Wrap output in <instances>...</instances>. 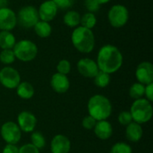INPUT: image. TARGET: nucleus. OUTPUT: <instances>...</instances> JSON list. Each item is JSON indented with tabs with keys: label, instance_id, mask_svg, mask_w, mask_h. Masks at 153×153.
Wrapping results in <instances>:
<instances>
[{
	"label": "nucleus",
	"instance_id": "obj_6",
	"mask_svg": "<svg viewBox=\"0 0 153 153\" xmlns=\"http://www.w3.org/2000/svg\"><path fill=\"white\" fill-rule=\"evenodd\" d=\"M16 17L20 26L25 29L34 27V25L39 20L38 10L32 5H27L22 7L19 11L18 16Z\"/></svg>",
	"mask_w": 153,
	"mask_h": 153
},
{
	"label": "nucleus",
	"instance_id": "obj_30",
	"mask_svg": "<svg viewBox=\"0 0 153 153\" xmlns=\"http://www.w3.org/2000/svg\"><path fill=\"white\" fill-rule=\"evenodd\" d=\"M118 121L122 126H128L133 121V117L130 112L128 111H123L118 116Z\"/></svg>",
	"mask_w": 153,
	"mask_h": 153
},
{
	"label": "nucleus",
	"instance_id": "obj_24",
	"mask_svg": "<svg viewBox=\"0 0 153 153\" xmlns=\"http://www.w3.org/2000/svg\"><path fill=\"white\" fill-rule=\"evenodd\" d=\"M110 82V75L105 72L99 71L97 75L94 77V83L100 88L107 87Z\"/></svg>",
	"mask_w": 153,
	"mask_h": 153
},
{
	"label": "nucleus",
	"instance_id": "obj_12",
	"mask_svg": "<svg viewBox=\"0 0 153 153\" xmlns=\"http://www.w3.org/2000/svg\"><path fill=\"white\" fill-rule=\"evenodd\" d=\"M17 23L15 13L8 7L0 9V30L10 31Z\"/></svg>",
	"mask_w": 153,
	"mask_h": 153
},
{
	"label": "nucleus",
	"instance_id": "obj_38",
	"mask_svg": "<svg viewBox=\"0 0 153 153\" xmlns=\"http://www.w3.org/2000/svg\"><path fill=\"white\" fill-rule=\"evenodd\" d=\"M95 1H97L100 4H107V3L109 2L110 0H95Z\"/></svg>",
	"mask_w": 153,
	"mask_h": 153
},
{
	"label": "nucleus",
	"instance_id": "obj_5",
	"mask_svg": "<svg viewBox=\"0 0 153 153\" xmlns=\"http://www.w3.org/2000/svg\"><path fill=\"white\" fill-rule=\"evenodd\" d=\"M15 58L22 61L29 62L33 60L38 54L37 45L29 39H22L15 43L13 48Z\"/></svg>",
	"mask_w": 153,
	"mask_h": 153
},
{
	"label": "nucleus",
	"instance_id": "obj_25",
	"mask_svg": "<svg viewBox=\"0 0 153 153\" xmlns=\"http://www.w3.org/2000/svg\"><path fill=\"white\" fill-rule=\"evenodd\" d=\"M144 91H145V86L140 82H136L131 86L129 93H130L131 98L139 100V99H142L143 96L144 95Z\"/></svg>",
	"mask_w": 153,
	"mask_h": 153
},
{
	"label": "nucleus",
	"instance_id": "obj_9",
	"mask_svg": "<svg viewBox=\"0 0 153 153\" xmlns=\"http://www.w3.org/2000/svg\"><path fill=\"white\" fill-rule=\"evenodd\" d=\"M1 136L8 144H16L22 136L21 129L13 122H6L1 127Z\"/></svg>",
	"mask_w": 153,
	"mask_h": 153
},
{
	"label": "nucleus",
	"instance_id": "obj_29",
	"mask_svg": "<svg viewBox=\"0 0 153 153\" xmlns=\"http://www.w3.org/2000/svg\"><path fill=\"white\" fill-rule=\"evenodd\" d=\"M56 69H57V73L66 75L71 71V64H70L69 61H67L65 59H63L57 64Z\"/></svg>",
	"mask_w": 153,
	"mask_h": 153
},
{
	"label": "nucleus",
	"instance_id": "obj_14",
	"mask_svg": "<svg viewBox=\"0 0 153 153\" xmlns=\"http://www.w3.org/2000/svg\"><path fill=\"white\" fill-rule=\"evenodd\" d=\"M57 9V6L52 0H47L43 2L39 6V9L38 11L39 17L41 21L48 22L56 17Z\"/></svg>",
	"mask_w": 153,
	"mask_h": 153
},
{
	"label": "nucleus",
	"instance_id": "obj_35",
	"mask_svg": "<svg viewBox=\"0 0 153 153\" xmlns=\"http://www.w3.org/2000/svg\"><path fill=\"white\" fill-rule=\"evenodd\" d=\"M144 95H146V100H148L150 102L153 101V82L146 85Z\"/></svg>",
	"mask_w": 153,
	"mask_h": 153
},
{
	"label": "nucleus",
	"instance_id": "obj_23",
	"mask_svg": "<svg viewBox=\"0 0 153 153\" xmlns=\"http://www.w3.org/2000/svg\"><path fill=\"white\" fill-rule=\"evenodd\" d=\"M80 23L82 24V27L91 30L97 23V18H96L94 13H86L81 17Z\"/></svg>",
	"mask_w": 153,
	"mask_h": 153
},
{
	"label": "nucleus",
	"instance_id": "obj_18",
	"mask_svg": "<svg viewBox=\"0 0 153 153\" xmlns=\"http://www.w3.org/2000/svg\"><path fill=\"white\" fill-rule=\"evenodd\" d=\"M126 138L131 142L134 143L139 142L143 136V128L139 124L135 122H132L126 127Z\"/></svg>",
	"mask_w": 153,
	"mask_h": 153
},
{
	"label": "nucleus",
	"instance_id": "obj_33",
	"mask_svg": "<svg viewBox=\"0 0 153 153\" xmlns=\"http://www.w3.org/2000/svg\"><path fill=\"white\" fill-rule=\"evenodd\" d=\"M56 5L57 6V8L60 9H67L70 8L73 4L74 0H52Z\"/></svg>",
	"mask_w": 153,
	"mask_h": 153
},
{
	"label": "nucleus",
	"instance_id": "obj_36",
	"mask_svg": "<svg viewBox=\"0 0 153 153\" xmlns=\"http://www.w3.org/2000/svg\"><path fill=\"white\" fill-rule=\"evenodd\" d=\"M3 153H19V148L15 144H8L3 149Z\"/></svg>",
	"mask_w": 153,
	"mask_h": 153
},
{
	"label": "nucleus",
	"instance_id": "obj_7",
	"mask_svg": "<svg viewBox=\"0 0 153 153\" xmlns=\"http://www.w3.org/2000/svg\"><path fill=\"white\" fill-rule=\"evenodd\" d=\"M108 18L109 23L113 27L121 28L127 22L129 18V13L125 5L115 4L108 11Z\"/></svg>",
	"mask_w": 153,
	"mask_h": 153
},
{
	"label": "nucleus",
	"instance_id": "obj_37",
	"mask_svg": "<svg viewBox=\"0 0 153 153\" xmlns=\"http://www.w3.org/2000/svg\"><path fill=\"white\" fill-rule=\"evenodd\" d=\"M7 4H8V1L7 0H0V9L6 7L7 6Z\"/></svg>",
	"mask_w": 153,
	"mask_h": 153
},
{
	"label": "nucleus",
	"instance_id": "obj_26",
	"mask_svg": "<svg viewBox=\"0 0 153 153\" xmlns=\"http://www.w3.org/2000/svg\"><path fill=\"white\" fill-rule=\"evenodd\" d=\"M15 60L13 49H3L0 53V61L4 65H10Z\"/></svg>",
	"mask_w": 153,
	"mask_h": 153
},
{
	"label": "nucleus",
	"instance_id": "obj_16",
	"mask_svg": "<svg viewBox=\"0 0 153 153\" xmlns=\"http://www.w3.org/2000/svg\"><path fill=\"white\" fill-rule=\"evenodd\" d=\"M51 87L57 93H65L70 87V82L66 75L56 73L53 74L50 82Z\"/></svg>",
	"mask_w": 153,
	"mask_h": 153
},
{
	"label": "nucleus",
	"instance_id": "obj_21",
	"mask_svg": "<svg viewBox=\"0 0 153 153\" xmlns=\"http://www.w3.org/2000/svg\"><path fill=\"white\" fill-rule=\"evenodd\" d=\"M34 30L36 34L40 37V38H48L50 36L52 28L50 24L48 22L44 21H39L35 25H34Z\"/></svg>",
	"mask_w": 153,
	"mask_h": 153
},
{
	"label": "nucleus",
	"instance_id": "obj_10",
	"mask_svg": "<svg viewBox=\"0 0 153 153\" xmlns=\"http://www.w3.org/2000/svg\"><path fill=\"white\" fill-rule=\"evenodd\" d=\"M135 76L138 82L143 85L153 82V65L150 62L141 63L135 72Z\"/></svg>",
	"mask_w": 153,
	"mask_h": 153
},
{
	"label": "nucleus",
	"instance_id": "obj_22",
	"mask_svg": "<svg viewBox=\"0 0 153 153\" xmlns=\"http://www.w3.org/2000/svg\"><path fill=\"white\" fill-rule=\"evenodd\" d=\"M81 15L76 11H69L64 16V22L69 27H76L80 24Z\"/></svg>",
	"mask_w": 153,
	"mask_h": 153
},
{
	"label": "nucleus",
	"instance_id": "obj_13",
	"mask_svg": "<svg viewBox=\"0 0 153 153\" xmlns=\"http://www.w3.org/2000/svg\"><path fill=\"white\" fill-rule=\"evenodd\" d=\"M17 121H18V126L21 129V131H23L25 133L32 132L37 124V119L35 116L28 111L21 112L18 115Z\"/></svg>",
	"mask_w": 153,
	"mask_h": 153
},
{
	"label": "nucleus",
	"instance_id": "obj_1",
	"mask_svg": "<svg viewBox=\"0 0 153 153\" xmlns=\"http://www.w3.org/2000/svg\"><path fill=\"white\" fill-rule=\"evenodd\" d=\"M122 64L123 56L117 47L105 45L100 49L97 58V65L100 71L110 74L119 70Z\"/></svg>",
	"mask_w": 153,
	"mask_h": 153
},
{
	"label": "nucleus",
	"instance_id": "obj_2",
	"mask_svg": "<svg viewBox=\"0 0 153 153\" xmlns=\"http://www.w3.org/2000/svg\"><path fill=\"white\" fill-rule=\"evenodd\" d=\"M88 111L96 121L107 120L112 113V106L108 98L103 95H94L88 102Z\"/></svg>",
	"mask_w": 153,
	"mask_h": 153
},
{
	"label": "nucleus",
	"instance_id": "obj_31",
	"mask_svg": "<svg viewBox=\"0 0 153 153\" xmlns=\"http://www.w3.org/2000/svg\"><path fill=\"white\" fill-rule=\"evenodd\" d=\"M85 6H86V9L90 11V13H93L94 12L99 11L100 4L95 0H85Z\"/></svg>",
	"mask_w": 153,
	"mask_h": 153
},
{
	"label": "nucleus",
	"instance_id": "obj_32",
	"mask_svg": "<svg viewBox=\"0 0 153 153\" xmlns=\"http://www.w3.org/2000/svg\"><path fill=\"white\" fill-rule=\"evenodd\" d=\"M96 120L91 117V116H87L83 118L82 120V126L85 128V129H88V130H91L92 128H94L95 125H96Z\"/></svg>",
	"mask_w": 153,
	"mask_h": 153
},
{
	"label": "nucleus",
	"instance_id": "obj_28",
	"mask_svg": "<svg viewBox=\"0 0 153 153\" xmlns=\"http://www.w3.org/2000/svg\"><path fill=\"white\" fill-rule=\"evenodd\" d=\"M110 153H132V148L127 143H117L112 146Z\"/></svg>",
	"mask_w": 153,
	"mask_h": 153
},
{
	"label": "nucleus",
	"instance_id": "obj_15",
	"mask_svg": "<svg viewBox=\"0 0 153 153\" xmlns=\"http://www.w3.org/2000/svg\"><path fill=\"white\" fill-rule=\"evenodd\" d=\"M50 148L52 153H68L71 149V143L66 136L57 134L51 141Z\"/></svg>",
	"mask_w": 153,
	"mask_h": 153
},
{
	"label": "nucleus",
	"instance_id": "obj_20",
	"mask_svg": "<svg viewBox=\"0 0 153 153\" xmlns=\"http://www.w3.org/2000/svg\"><path fill=\"white\" fill-rule=\"evenodd\" d=\"M17 94L20 98L23 100L31 99L34 95V89L33 86L29 83L28 82H20L17 86Z\"/></svg>",
	"mask_w": 153,
	"mask_h": 153
},
{
	"label": "nucleus",
	"instance_id": "obj_8",
	"mask_svg": "<svg viewBox=\"0 0 153 153\" xmlns=\"http://www.w3.org/2000/svg\"><path fill=\"white\" fill-rule=\"evenodd\" d=\"M0 82L7 89H14L21 82V76L17 70L6 66L0 70Z\"/></svg>",
	"mask_w": 153,
	"mask_h": 153
},
{
	"label": "nucleus",
	"instance_id": "obj_34",
	"mask_svg": "<svg viewBox=\"0 0 153 153\" xmlns=\"http://www.w3.org/2000/svg\"><path fill=\"white\" fill-rule=\"evenodd\" d=\"M19 153H39V149H37L31 143H27L19 149Z\"/></svg>",
	"mask_w": 153,
	"mask_h": 153
},
{
	"label": "nucleus",
	"instance_id": "obj_17",
	"mask_svg": "<svg viewBox=\"0 0 153 153\" xmlns=\"http://www.w3.org/2000/svg\"><path fill=\"white\" fill-rule=\"evenodd\" d=\"M94 133L100 140H108L113 134V128L109 122L107 120L99 121L94 126Z\"/></svg>",
	"mask_w": 153,
	"mask_h": 153
},
{
	"label": "nucleus",
	"instance_id": "obj_27",
	"mask_svg": "<svg viewBox=\"0 0 153 153\" xmlns=\"http://www.w3.org/2000/svg\"><path fill=\"white\" fill-rule=\"evenodd\" d=\"M31 144L34 145L37 149H42L45 146V138L43 134L39 132H34L32 133L30 136Z\"/></svg>",
	"mask_w": 153,
	"mask_h": 153
},
{
	"label": "nucleus",
	"instance_id": "obj_11",
	"mask_svg": "<svg viewBox=\"0 0 153 153\" xmlns=\"http://www.w3.org/2000/svg\"><path fill=\"white\" fill-rule=\"evenodd\" d=\"M77 69L79 73L87 78H94L99 73L97 63L91 58H82L77 63Z\"/></svg>",
	"mask_w": 153,
	"mask_h": 153
},
{
	"label": "nucleus",
	"instance_id": "obj_4",
	"mask_svg": "<svg viewBox=\"0 0 153 153\" xmlns=\"http://www.w3.org/2000/svg\"><path fill=\"white\" fill-rule=\"evenodd\" d=\"M131 115L135 123L141 125L147 123L152 117L153 108L152 103L146 99L135 100L131 107Z\"/></svg>",
	"mask_w": 153,
	"mask_h": 153
},
{
	"label": "nucleus",
	"instance_id": "obj_3",
	"mask_svg": "<svg viewBox=\"0 0 153 153\" xmlns=\"http://www.w3.org/2000/svg\"><path fill=\"white\" fill-rule=\"evenodd\" d=\"M72 43L82 53H90L95 46V37L91 30L84 27H77L72 33Z\"/></svg>",
	"mask_w": 153,
	"mask_h": 153
},
{
	"label": "nucleus",
	"instance_id": "obj_19",
	"mask_svg": "<svg viewBox=\"0 0 153 153\" xmlns=\"http://www.w3.org/2000/svg\"><path fill=\"white\" fill-rule=\"evenodd\" d=\"M15 37L8 30L0 32V48L3 49H12L15 45Z\"/></svg>",
	"mask_w": 153,
	"mask_h": 153
}]
</instances>
